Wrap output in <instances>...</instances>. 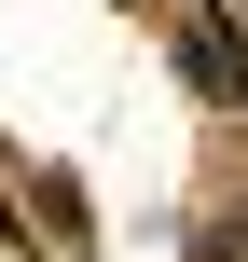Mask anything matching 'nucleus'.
Returning <instances> with one entry per match:
<instances>
[{
	"mask_svg": "<svg viewBox=\"0 0 248 262\" xmlns=\"http://www.w3.org/2000/svg\"><path fill=\"white\" fill-rule=\"evenodd\" d=\"M179 41H193V69H207L221 97H248V55H235V41H221V28H207V14H179Z\"/></svg>",
	"mask_w": 248,
	"mask_h": 262,
	"instance_id": "obj_1",
	"label": "nucleus"
}]
</instances>
